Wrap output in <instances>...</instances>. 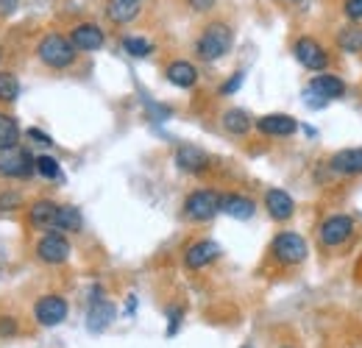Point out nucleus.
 I'll list each match as a JSON object with an SVG mask.
<instances>
[{"mask_svg": "<svg viewBox=\"0 0 362 348\" xmlns=\"http://www.w3.org/2000/svg\"><path fill=\"white\" fill-rule=\"evenodd\" d=\"M218 257H221V245H218L215 240H198V243H192V245L187 248L184 265H187L189 270H201V267H206L209 262H215Z\"/></svg>", "mask_w": 362, "mask_h": 348, "instance_id": "obj_12", "label": "nucleus"}, {"mask_svg": "<svg viewBox=\"0 0 362 348\" xmlns=\"http://www.w3.org/2000/svg\"><path fill=\"white\" fill-rule=\"evenodd\" d=\"M17 139H20V126H17V120L0 112V151L17 145Z\"/></svg>", "mask_w": 362, "mask_h": 348, "instance_id": "obj_24", "label": "nucleus"}, {"mask_svg": "<svg viewBox=\"0 0 362 348\" xmlns=\"http://www.w3.org/2000/svg\"><path fill=\"white\" fill-rule=\"evenodd\" d=\"M231 45H234V34H231V28H228L226 23H209L204 31H201V37H198V42H195V53L204 59V62H218V59H223L228 50H231Z\"/></svg>", "mask_w": 362, "mask_h": 348, "instance_id": "obj_1", "label": "nucleus"}, {"mask_svg": "<svg viewBox=\"0 0 362 348\" xmlns=\"http://www.w3.org/2000/svg\"><path fill=\"white\" fill-rule=\"evenodd\" d=\"M17 95H20L17 76L8 70H0V103H11V100H17Z\"/></svg>", "mask_w": 362, "mask_h": 348, "instance_id": "obj_25", "label": "nucleus"}, {"mask_svg": "<svg viewBox=\"0 0 362 348\" xmlns=\"http://www.w3.org/2000/svg\"><path fill=\"white\" fill-rule=\"evenodd\" d=\"M332 170L343 175H360L362 173V148H346V151H337L332 156Z\"/></svg>", "mask_w": 362, "mask_h": 348, "instance_id": "obj_18", "label": "nucleus"}, {"mask_svg": "<svg viewBox=\"0 0 362 348\" xmlns=\"http://www.w3.org/2000/svg\"><path fill=\"white\" fill-rule=\"evenodd\" d=\"M354 226H357V223H354L351 215H332V218H326L320 223L317 240H320L323 248H337V245H343L346 240H351Z\"/></svg>", "mask_w": 362, "mask_h": 348, "instance_id": "obj_5", "label": "nucleus"}, {"mask_svg": "<svg viewBox=\"0 0 362 348\" xmlns=\"http://www.w3.org/2000/svg\"><path fill=\"white\" fill-rule=\"evenodd\" d=\"M20 207V195L17 192H3L0 195V209H17Z\"/></svg>", "mask_w": 362, "mask_h": 348, "instance_id": "obj_31", "label": "nucleus"}, {"mask_svg": "<svg viewBox=\"0 0 362 348\" xmlns=\"http://www.w3.org/2000/svg\"><path fill=\"white\" fill-rule=\"evenodd\" d=\"M310 95H317L320 100H337L346 95V84L332 73H317L310 81Z\"/></svg>", "mask_w": 362, "mask_h": 348, "instance_id": "obj_15", "label": "nucleus"}, {"mask_svg": "<svg viewBox=\"0 0 362 348\" xmlns=\"http://www.w3.org/2000/svg\"><path fill=\"white\" fill-rule=\"evenodd\" d=\"M70 42H73L76 50L92 53V50H100V47H103L106 34H103V28L95 25V23H81V25H76V28L70 31Z\"/></svg>", "mask_w": 362, "mask_h": 348, "instance_id": "obj_10", "label": "nucleus"}, {"mask_svg": "<svg viewBox=\"0 0 362 348\" xmlns=\"http://www.w3.org/2000/svg\"><path fill=\"white\" fill-rule=\"evenodd\" d=\"M176 165L187 173H204L209 168V156L195 145H181L176 151Z\"/></svg>", "mask_w": 362, "mask_h": 348, "instance_id": "obj_17", "label": "nucleus"}, {"mask_svg": "<svg viewBox=\"0 0 362 348\" xmlns=\"http://www.w3.org/2000/svg\"><path fill=\"white\" fill-rule=\"evenodd\" d=\"M120 45H123V50L129 56H136V59H145V56L153 53V45L148 42V40H142V37H123Z\"/></svg>", "mask_w": 362, "mask_h": 348, "instance_id": "obj_27", "label": "nucleus"}, {"mask_svg": "<svg viewBox=\"0 0 362 348\" xmlns=\"http://www.w3.org/2000/svg\"><path fill=\"white\" fill-rule=\"evenodd\" d=\"M343 11H346L349 20H362V0H346Z\"/></svg>", "mask_w": 362, "mask_h": 348, "instance_id": "obj_30", "label": "nucleus"}, {"mask_svg": "<svg viewBox=\"0 0 362 348\" xmlns=\"http://www.w3.org/2000/svg\"><path fill=\"white\" fill-rule=\"evenodd\" d=\"M56 209L59 204L50 201V198H40L31 204V212H28V223L34 228H53V218H56Z\"/></svg>", "mask_w": 362, "mask_h": 348, "instance_id": "obj_20", "label": "nucleus"}, {"mask_svg": "<svg viewBox=\"0 0 362 348\" xmlns=\"http://www.w3.org/2000/svg\"><path fill=\"white\" fill-rule=\"evenodd\" d=\"M28 137H31V142H40V145H50V142H53L45 131H40V129H28Z\"/></svg>", "mask_w": 362, "mask_h": 348, "instance_id": "obj_33", "label": "nucleus"}, {"mask_svg": "<svg viewBox=\"0 0 362 348\" xmlns=\"http://www.w3.org/2000/svg\"><path fill=\"white\" fill-rule=\"evenodd\" d=\"M17 11V0H0V17H8Z\"/></svg>", "mask_w": 362, "mask_h": 348, "instance_id": "obj_34", "label": "nucleus"}, {"mask_svg": "<svg viewBox=\"0 0 362 348\" xmlns=\"http://www.w3.org/2000/svg\"><path fill=\"white\" fill-rule=\"evenodd\" d=\"M179 320H181V309H173V312H170V326H168V335H170V337L176 335V329H179Z\"/></svg>", "mask_w": 362, "mask_h": 348, "instance_id": "obj_35", "label": "nucleus"}, {"mask_svg": "<svg viewBox=\"0 0 362 348\" xmlns=\"http://www.w3.org/2000/svg\"><path fill=\"white\" fill-rule=\"evenodd\" d=\"M115 315H117V309H115V304H112V301L95 298V301H92V306H90V315H87V329H90L92 335L106 332V329L112 326Z\"/></svg>", "mask_w": 362, "mask_h": 348, "instance_id": "obj_14", "label": "nucleus"}, {"mask_svg": "<svg viewBox=\"0 0 362 348\" xmlns=\"http://www.w3.org/2000/svg\"><path fill=\"white\" fill-rule=\"evenodd\" d=\"M67 312H70V306H67V301H64L62 296H42V298L34 304V318H37V323L45 326V329H53V326L64 323Z\"/></svg>", "mask_w": 362, "mask_h": 348, "instance_id": "obj_8", "label": "nucleus"}, {"mask_svg": "<svg viewBox=\"0 0 362 348\" xmlns=\"http://www.w3.org/2000/svg\"><path fill=\"white\" fill-rule=\"evenodd\" d=\"M293 53H296L298 64H304L307 70H326L329 67V56H326L323 45L313 37H298L293 45Z\"/></svg>", "mask_w": 362, "mask_h": 348, "instance_id": "obj_9", "label": "nucleus"}, {"mask_svg": "<svg viewBox=\"0 0 362 348\" xmlns=\"http://www.w3.org/2000/svg\"><path fill=\"white\" fill-rule=\"evenodd\" d=\"M223 129L228 134H234V137H245L248 131L254 129V120L243 109H228V112H223Z\"/></svg>", "mask_w": 362, "mask_h": 348, "instance_id": "obj_23", "label": "nucleus"}, {"mask_svg": "<svg viewBox=\"0 0 362 348\" xmlns=\"http://www.w3.org/2000/svg\"><path fill=\"white\" fill-rule=\"evenodd\" d=\"M37 56H40V62L45 67H50V70H64V67H70L76 62V47L70 42V37L53 31V34H45L40 40Z\"/></svg>", "mask_w": 362, "mask_h": 348, "instance_id": "obj_2", "label": "nucleus"}, {"mask_svg": "<svg viewBox=\"0 0 362 348\" xmlns=\"http://www.w3.org/2000/svg\"><path fill=\"white\" fill-rule=\"evenodd\" d=\"M281 348H296V346H281Z\"/></svg>", "mask_w": 362, "mask_h": 348, "instance_id": "obj_37", "label": "nucleus"}, {"mask_svg": "<svg viewBox=\"0 0 362 348\" xmlns=\"http://www.w3.org/2000/svg\"><path fill=\"white\" fill-rule=\"evenodd\" d=\"M257 131L265 134V137H293L298 131V123L290 117V115H265L257 120Z\"/></svg>", "mask_w": 362, "mask_h": 348, "instance_id": "obj_13", "label": "nucleus"}, {"mask_svg": "<svg viewBox=\"0 0 362 348\" xmlns=\"http://www.w3.org/2000/svg\"><path fill=\"white\" fill-rule=\"evenodd\" d=\"M243 81H245V73H243V70H240V73H234V76H231V79L226 81V84L221 87V95H234L237 89L243 87Z\"/></svg>", "mask_w": 362, "mask_h": 348, "instance_id": "obj_29", "label": "nucleus"}, {"mask_svg": "<svg viewBox=\"0 0 362 348\" xmlns=\"http://www.w3.org/2000/svg\"><path fill=\"white\" fill-rule=\"evenodd\" d=\"M165 76H168V81L173 84V87H181V89H189L198 84V70H195V64H189V62H170L168 64V70H165Z\"/></svg>", "mask_w": 362, "mask_h": 348, "instance_id": "obj_19", "label": "nucleus"}, {"mask_svg": "<svg viewBox=\"0 0 362 348\" xmlns=\"http://www.w3.org/2000/svg\"><path fill=\"white\" fill-rule=\"evenodd\" d=\"M14 332H17V323L3 318V320H0V335H14Z\"/></svg>", "mask_w": 362, "mask_h": 348, "instance_id": "obj_36", "label": "nucleus"}, {"mask_svg": "<svg viewBox=\"0 0 362 348\" xmlns=\"http://www.w3.org/2000/svg\"><path fill=\"white\" fill-rule=\"evenodd\" d=\"M189 3V8L192 11H198V14H204V11H209V8H215V3L218 0H187Z\"/></svg>", "mask_w": 362, "mask_h": 348, "instance_id": "obj_32", "label": "nucleus"}, {"mask_svg": "<svg viewBox=\"0 0 362 348\" xmlns=\"http://www.w3.org/2000/svg\"><path fill=\"white\" fill-rule=\"evenodd\" d=\"M132 3H142V0H132Z\"/></svg>", "mask_w": 362, "mask_h": 348, "instance_id": "obj_38", "label": "nucleus"}, {"mask_svg": "<svg viewBox=\"0 0 362 348\" xmlns=\"http://www.w3.org/2000/svg\"><path fill=\"white\" fill-rule=\"evenodd\" d=\"M271 254L281 262V265H301V262L307 260L310 248H307V240H304L301 234H296V231H281V234L273 237Z\"/></svg>", "mask_w": 362, "mask_h": 348, "instance_id": "obj_4", "label": "nucleus"}, {"mask_svg": "<svg viewBox=\"0 0 362 348\" xmlns=\"http://www.w3.org/2000/svg\"><path fill=\"white\" fill-rule=\"evenodd\" d=\"M337 45H340L343 50H349V53L360 50V47H362V31L357 28V25H349L346 31H340V37H337Z\"/></svg>", "mask_w": 362, "mask_h": 348, "instance_id": "obj_28", "label": "nucleus"}, {"mask_svg": "<svg viewBox=\"0 0 362 348\" xmlns=\"http://www.w3.org/2000/svg\"><path fill=\"white\" fill-rule=\"evenodd\" d=\"M221 212H226L228 218H234V220H248V218H254L257 204H254V198H248V195L228 192V195L221 198Z\"/></svg>", "mask_w": 362, "mask_h": 348, "instance_id": "obj_16", "label": "nucleus"}, {"mask_svg": "<svg viewBox=\"0 0 362 348\" xmlns=\"http://www.w3.org/2000/svg\"><path fill=\"white\" fill-rule=\"evenodd\" d=\"M221 192L218 190H195L187 195L184 201V215L195 223H204V220H212L221 212Z\"/></svg>", "mask_w": 362, "mask_h": 348, "instance_id": "obj_3", "label": "nucleus"}, {"mask_svg": "<svg viewBox=\"0 0 362 348\" xmlns=\"http://www.w3.org/2000/svg\"><path fill=\"white\" fill-rule=\"evenodd\" d=\"M265 209H268V215H271L276 223H287V220L296 215V201H293L290 192L273 187V190L265 192Z\"/></svg>", "mask_w": 362, "mask_h": 348, "instance_id": "obj_11", "label": "nucleus"}, {"mask_svg": "<svg viewBox=\"0 0 362 348\" xmlns=\"http://www.w3.org/2000/svg\"><path fill=\"white\" fill-rule=\"evenodd\" d=\"M136 14H139V3H132V0H109V3H106V17H109L115 25L132 23Z\"/></svg>", "mask_w": 362, "mask_h": 348, "instance_id": "obj_22", "label": "nucleus"}, {"mask_svg": "<svg viewBox=\"0 0 362 348\" xmlns=\"http://www.w3.org/2000/svg\"><path fill=\"white\" fill-rule=\"evenodd\" d=\"M84 218L76 207H67V204H59L56 209V218H53V228L62 231V234H70V231H81Z\"/></svg>", "mask_w": 362, "mask_h": 348, "instance_id": "obj_21", "label": "nucleus"}, {"mask_svg": "<svg viewBox=\"0 0 362 348\" xmlns=\"http://www.w3.org/2000/svg\"><path fill=\"white\" fill-rule=\"evenodd\" d=\"M34 168H37V173L42 175V178H47V181H59V178H62V168H59V162H56L53 156H47V153L37 156Z\"/></svg>", "mask_w": 362, "mask_h": 348, "instance_id": "obj_26", "label": "nucleus"}, {"mask_svg": "<svg viewBox=\"0 0 362 348\" xmlns=\"http://www.w3.org/2000/svg\"><path fill=\"white\" fill-rule=\"evenodd\" d=\"M37 257L45 262V265H62V262L70 260V240L62 234V231H47L40 237L37 243Z\"/></svg>", "mask_w": 362, "mask_h": 348, "instance_id": "obj_7", "label": "nucleus"}, {"mask_svg": "<svg viewBox=\"0 0 362 348\" xmlns=\"http://www.w3.org/2000/svg\"><path fill=\"white\" fill-rule=\"evenodd\" d=\"M37 156H31V151L20 148V145H11L6 151H0V175L3 178H25L31 175Z\"/></svg>", "mask_w": 362, "mask_h": 348, "instance_id": "obj_6", "label": "nucleus"}]
</instances>
